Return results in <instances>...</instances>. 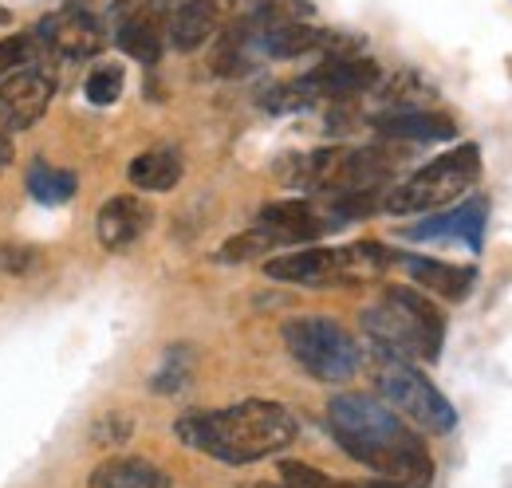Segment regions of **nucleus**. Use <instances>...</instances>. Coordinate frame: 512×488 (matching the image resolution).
Wrapping results in <instances>:
<instances>
[{
	"label": "nucleus",
	"mask_w": 512,
	"mask_h": 488,
	"mask_svg": "<svg viewBox=\"0 0 512 488\" xmlns=\"http://www.w3.org/2000/svg\"><path fill=\"white\" fill-rule=\"evenodd\" d=\"M327 429L347 457H355L363 469L379 473L383 481H394L402 488L434 485V457H430L426 441L379 398H371V394L331 398Z\"/></svg>",
	"instance_id": "nucleus-1"
},
{
	"label": "nucleus",
	"mask_w": 512,
	"mask_h": 488,
	"mask_svg": "<svg viewBox=\"0 0 512 488\" xmlns=\"http://www.w3.org/2000/svg\"><path fill=\"white\" fill-rule=\"evenodd\" d=\"M174 429L197 453H209L225 465H249V461L288 449L300 433V422L292 418L288 406L253 398V402H237L225 410L190 414Z\"/></svg>",
	"instance_id": "nucleus-2"
},
{
	"label": "nucleus",
	"mask_w": 512,
	"mask_h": 488,
	"mask_svg": "<svg viewBox=\"0 0 512 488\" xmlns=\"http://www.w3.org/2000/svg\"><path fill=\"white\" fill-rule=\"evenodd\" d=\"M363 331L379 347V355H394L406 363H434L446 339V315L438 304L414 288H386L363 311Z\"/></svg>",
	"instance_id": "nucleus-3"
},
{
	"label": "nucleus",
	"mask_w": 512,
	"mask_h": 488,
	"mask_svg": "<svg viewBox=\"0 0 512 488\" xmlns=\"http://www.w3.org/2000/svg\"><path fill=\"white\" fill-rule=\"evenodd\" d=\"M481 178V150L473 142L449 150L442 158H434L430 166H422L418 174H410L402 185L386 189L383 209L394 217H414V213H438L453 205L457 197H465Z\"/></svg>",
	"instance_id": "nucleus-4"
},
{
	"label": "nucleus",
	"mask_w": 512,
	"mask_h": 488,
	"mask_svg": "<svg viewBox=\"0 0 512 488\" xmlns=\"http://www.w3.org/2000/svg\"><path fill=\"white\" fill-rule=\"evenodd\" d=\"M375 382H379V394L386 398V406L398 418H406L410 426L426 429V433H449L457 426V410L449 406V398L414 363L394 359V355H379Z\"/></svg>",
	"instance_id": "nucleus-5"
},
{
	"label": "nucleus",
	"mask_w": 512,
	"mask_h": 488,
	"mask_svg": "<svg viewBox=\"0 0 512 488\" xmlns=\"http://www.w3.org/2000/svg\"><path fill=\"white\" fill-rule=\"evenodd\" d=\"M284 347L316 382H347L363 363L355 339L327 315H300L284 323Z\"/></svg>",
	"instance_id": "nucleus-6"
},
{
	"label": "nucleus",
	"mask_w": 512,
	"mask_h": 488,
	"mask_svg": "<svg viewBox=\"0 0 512 488\" xmlns=\"http://www.w3.org/2000/svg\"><path fill=\"white\" fill-rule=\"evenodd\" d=\"M367 244H355V248H320V244H308L300 252H284V256H272L264 264V272L280 284H308V288H320V284H335L343 276H351L355 268H375L367 260Z\"/></svg>",
	"instance_id": "nucleus-7"
},
{
	"label": "nucleus",
	"mask_w": 512,
	"mask_h": 488,
	"mask_svg": "<svg viewBox=\"0 0 512 488\" xmlns=\"http://www.w3.org/2000/svg\"><path fill=\"white\" fill-rule=\"evenodd\" d=\"M36 40L60 60H91L107 48V24L87 4H64L36 24Z\"/></svg>",
	"instance_id": "nucleus-8"
},
{
	"label": "nucleus",
	"mask_w": 512,
	"mask_h": 488,
	"mask_svg": "<svg viewBox=\"0 0 512 488\" xmlns=\"http://www.w3.org/2000/svg\"><path fill=\"white\" fill-rule=\"evenodd\" d=\"M56 95V83L48 71H40L36 63L16 67L0 79V130H28L48 115Z\"/></svg>",
	"instance_id": "nucleus-9"
},
{
	"label": "nucleus",
	"mask_w": 512,
	"mask_h": 488,
	"mask_svg": "<svg viewBox=\"0 0 512 488\" xmlns=\"http://www.w3.org/2000/svg\"><path fill=\"white\" fill-rule=\"evenodd\" d=\"M379 83V63L359 60V56H331L304 79H296V91L304 103L316 99H355Z\"/></svg>",
	"instance_id": "nucleus-10"
},
{
	"label": "nucleus",
	"mask_w": 512,
	"mask_h": 488,
	"mask_svg": "<svg viewBox=\"0 0 512 488\" xmlns=\"http://www.w3.org/2000/svg\"><path fill=\"white\" fill-rule=\"evenodd\" d=\"M256 229H264L272 241L284 248V244H308L316 241V237H323L327 229H335V217L316 209L304 197H292V201L264 205L260 217H256Z\"/></svg>",
	"instance_id": "nucleus-11"
},
{
	"label": "nucleus",
	"mask_w": 512,
	"mask_h": 488,
	"mask_svg": "<svg viewBox=\"0 0 512 488\" xmlns=\"http://www.w3.org/2000/svg\"><path fill=\"white\" fill-rule=\"evenodd\" d=\"M115 44L127 52L130 60L158 63L162 44H166V16L154 0H138L134 8H127L115 24Z\"/></svg>",
	"instance_id": "nucleus-12"
},
{
	"label": "nucleus",
	"mask_w": 512,
	"mask_h": 488,
	"mask_svg": "<svg viewBox=\"0 0 512 488\" xmlns=\"http://www.w3.org/2000/svg\"><path fill=\"white\" fill-rule=\"evenodd\" d=\"M150 221H154L150 205H146L142 197H134V193H123V197H111V201L99 209L95 229H99L103 248L123 252V248H130L134 241H142V233L150 229Z\"/></svg>",
	"instance_id": "nucleus-13"
},
{
	"label": "nucleus",
	"mask_w": 512,
	"mask_h": 488,
	"mask_svg": "<svg viewBox=\"0 0 512 488\" xmlns=\"http://www.w3.org/2000/svg\"><path fill=\"white\" fill-rule=\"evenodd\" d=\"M485 213H489V205L481 197H473L469 205H457V209L438 213L422 225H410L406 237L410 241H465L469 248H477L481 233H485Z\"/></svg>",
	"instance_id": "nucleus-14"
},
{
	"label": "nucleus",
	"mask_w": 512,
	"mask_h": 488,
	"mask_svg": "<svg viewBox=\"0 0 512 488\" xmlns=\"http://www.w3.org/2000/svg\"><path fill=\"white\" fill-rule=\"evenodd\" d=\"M406 272H410V280L418 284V288H426V292H434V296H442V300H465L469 292H473V280H477V272L473 268H461V264H446V260H426V256H394Z\"/></svg>",
	"instance_id": "nucleus-15"
},
{
	"label": "nucleus",
	"mask_w": 512,
	"mask_h": 488,
	"mask_svg": "<svg viewBox=\"0 0 512 488\" xmlns=\"http://www.w3.org/2000/svg\"><path fill=\"white\" fill-rule=\"evenodd\" d=\"M379 134L386 138H410V142H446L457 134V126L449 115H438V111H390V115H379L375 119Z\"/></svg>",
	"instance_id": "nucleus-16"
},
{
	"label": "nucleus",
	"mask_w": 512,
	"mask_h": 488,
	"mask_svg": "<svg viewBox=\"0 0 512 488\" xmlns=\"http://www.w3.org/2000/svg\"><path fill=\"white\" fill-rule=\"evenodd\" d=\"M91 488H174L170 477L142 457H111L91 473Z\"/></svg>",
	"instance_id": "nucleus-17"
},
{
	"label": "nucleus",
	"mask_w": 512,
	"mask_h": 488,
	"mask_svg": "<svg viewBox=\"0 0 512 488\" xmlns=\"http://www.w3.org/2000/svg\"><path fill=\"white\" fill-rule=\"evenodd\" d=\"M127 178L134 189L166 193V189H174V185L182 182V158H178V150H166V146L146 150V154H138L130 162Z\"/></svg>",
	"instance_id": "nucleus-18"
},
{
	"label": "nucleus",
	"mask_w": 512,
	"mask_h": 488,
	"mask_svg": "<svg viewBox=\"0 0 512 488\" xmlns=\"http://www.w3.org/2000/svg\"><path fill=\"white\" fill-rule=\"evenodd\" d=\"M28 189H32V197L44 201V205H64V201H71V193L79 189V182H75L71 170H60V166H52V162H32V170H28Z\"/></svg>",
	"instance_id": "nucleus-19"
},
{
	"label": "nucleus",
	"mask_w": 512,
	"mask_h": 488,
	"mask_svg": "<svg viewBox=\"0 0 512 488\" xmlns=\"http://www.w3.org/2000/svg\"><path fill=\"white\" fill-rule=\"evenodd\" d=\"M123 83H127V75H123L119 63H99V67L87 75L83 91H87V99H91L95 107H111V103L123 95Z\"/></svg>",
	"instance_id": "nucleus-20"
},
{
	"label": "nucleus",
	"mask_w": 512,
	"mask_h": 488,
	"mask_svg": "<svg viewBox=\"0 0 512 488\" xmlns=\"http://www.w3.org/2000/svg\"><path fill=\"white\" fill-rule=\"evenodd\" d=\"M280 244L272 241L264 229H249V233H241V237H233V241H225V248H221V260H253V256H260V252H276Z\"/></svg>",
	"instance_id": "nucleus-21"
},
{
	"label": "nucleus",
	"mask_w": 512,
	"mask_h": 488,
	"mask_svg": "<svg viewBox=\"0 0 512 488\" xmlns=\"http://www.w3.org/2000/svg\"><path fill=\"white\" fill-rule=\"evenodd\" d=\"M36 36H8L4 44H0V79L8 75V71H16V67H28V63H36Z\"/></svg>",
	"instance_id": "nucleus-22"
},
{
	"label": "nucleus",
	"mask_w": 512,
	"mask_h": 488,
	"mask_svg": "<svg viewBox=\"0 0 512 488\" xmlns=\"http://www.w3.org/2000/svg\"><path fill=\"white\" fill-rule=\"evenodd\" d=\"M186 374H190V351L186 347H174V351H166V363L162 370L154 374V390H178L182 382H186Z\"/></svg>",
	"instance_id": "nucleus-23"
},
{
	"label": "nucleus",
	"mask_w": 512,
	"mask_h": 488,
	"mask_svg": "<svg viewBox=\"0 0 512 488\" xmlns=\"http://www.w3.org/2000/svg\"><path fill=\"white\" fill-rule=\"evenodd\" d=\"M12 166V138H8V130H0V174Z\"/></svg>",
	"instance_id": "nucleus-24"
},
{
	"label": "nucleus",
	"mask_w": 512,
	"mask_h": 488,
	"mask_svg": "<svg viewBox=\"0 0 512 488\" xmlns=\"http://www.w3.org/2000/svg\"><path fill=\"white\" fill-rule=\"evenodd\" d=\"M343 488H402V485H394V481H367V485H343Z\"/></svg>",
	"instance_id": "nucleus-25"
},
{
	"label": "nucleus",
	"mask_w": 512,
	"mask_h": 488,
	"mask_svg": "<svg viewBox=\"0 0 512 488\" xmlns=\"http://www.w3.org/2000/svg\"><path fill=\"white\" fill-rule=\"evenodd\" d=\"M249 488H288V485H249Z\"/></svg>",
	"instance_id": "nucleus-26"
},
{
	"label": "nucleus",
	"mask_w": 512,
	"mask_h": 488,
	"mask_svg": "<svg viewBox=\"0 0 512 488\" xmlns=\"http://www.w3.org/2000/svg\"><path fill=\"white\" fill-rule=\"evenodd\" d=\"M0 24H8V12H4V8H0Z\"/></svg>",
	"instance_id": "nucleus-27"
}]
</instances>
